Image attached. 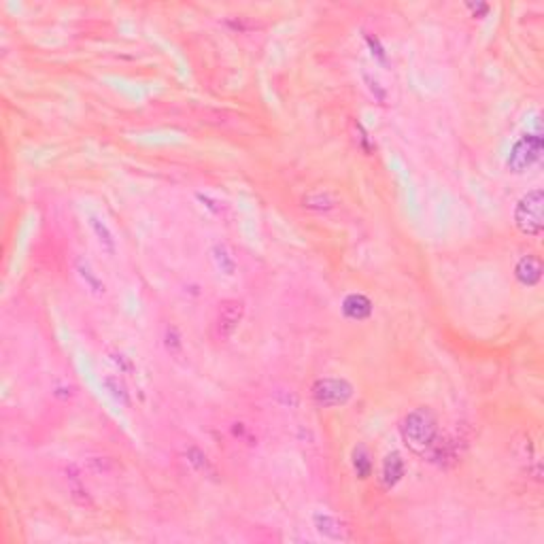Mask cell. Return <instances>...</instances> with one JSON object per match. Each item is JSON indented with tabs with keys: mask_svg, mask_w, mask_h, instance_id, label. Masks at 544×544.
I'll return each instance as SVG.
<instances>
[{
	"mask_svg": "<svg viewBox=\"0 0 544 544\" xmlns=\"http://www.w3.org/2000/svg\"><path fill=\"white\" fill-rule=\"evenodd\" d=\"M400 431H402L406 447L412 453L427 457V460L442 438L440 429H438V421L429 408H417V410L408 412L400 425Z\"/></svg>",
	"mask_w": 544,
	"mask_h": 544,
	"instance_id": "1",
	"label": "cell"
},
{
	"mask_svg": "<svg viewBox=\"0 0 544 544\" xmlns=\"http://www.w3.org/2000/svg\"><path fill=\"white\" fill-rule=\"evenodd\" d=\"M515 224L517 228L528 236H540L542 234V189L536 187L528 191L523 198L517 202L515 209Z\"/></svg>",
	"mask_w": 544,
	"mask_h": 544,
	"instance_id": "2",
	"label": "cell"
},
{
	"mask_svg": "<svg viewBox=\"0 0 544 544\" xmlns=\"http://www.w3.org/2000/svg\"><path fill=\"white\" fill-rule=\"evenodd\" d=\"M311 394H313V400L323 406V408H328V406H342L351 400L353 396V385L351 383H346L344 379H319L313 389H311Z\"/></svg>",
	"mask_w": 544,
	"mask_h": 544,
	"instance_id": "3",
	"label": "cell"
},
{
	"mask_svg": "<svg viewBox=\"0 0 544 544\" xmlns=\"http://www.w3.org/2000/svg\"><path fill=\"white\" fill-rule=\"evenodd\" d=\"M540 154H542L540 134H525L512 145L506 164L512 172H523L540 160Z\"/></svg>",
	"mask_w": 544,
	"mask_h": 544,
	"instance_id": "4",
	"label": "cell"
},
{
	"mask_svg": "<svg viewBox=\"0 0 544 544\" xmlns=\"http://www.w3.org/2000/svg\"><path fill=\"white\" fill-rule=\"evenodd\" d=\"M245 315V304L238 300H226L220 304V311H217L215 323H213V332L215 338L220 342H226L232 338V334L236 332V328L241 325Z\"/></svg>",
	"mask_w": 544,
	"mask_h": 544,
	"instance_id": "5",
	"label": "cell"
},
{
	"mask_svg": "<svg viewBox=\"0 0 544 544\" xmlns=\"http://www.w3.org/2000/svg\"><path fill=\"white\" fill-rule=\"evenodd\" d=\"M406 472V464L402 460V455L400 453H389L385 460H383V468H381V483L385 489H391V487H396L400 481H402V476Z\"/></svg>",
	"mask_w": 544,
	"mask_h": 544,
	"instance_id": "6",
	"label": "cell"
},
{
	"mask_svg": "<svg viewBox=\"0 0 544 544\" xmlns=\"http://www.w3.org/2000/svg\"><path fill=\"white\" fill-rule=\"evenodd\" d=\"M515 276L519 279L521 285H536L542 279V262L536 255H523L515 266Z\"/></svg>",
	"mask_w": 544,
	"mask_h": 544,
	"instance_id": "7",
	"label": "cell"
},
{
	"mask_svg": "<svg viewBox=\"0 0 544 544\" xmlns=\"http://www.w3.org/2000/svg\"><path fill=\"white\" fill-rule=\"evenodd\" d=\"M88 224H90V228H92V232H94V236H96L98 245L102 247V251L108 253V255H115V251H117V241H115V236H113L111 228H108V226L104 224L102 217L90 213V215H88Z\"/></svg>",
	"mask_w": 544,
	"mask_h": 544,
	"instance_id": "8",
	"label": "cell"
},
{
	"mask_svg": "<svg viewBox=\"0 0 544 544\" xmlns=\"http://www.w3.org/2000/svg\"><path fill=\"white\" fill-rule=\"evenodd\" d=\"M313 525L315 530L325 536V538H330V540H342L344 534H342V523L330 512H315L313 515Z\"/></svg>",
	"mask_w": 544,
	"mask_h": 544,
	"instance_id": "9",
	"label": "cell"
},
{
	"mask_svg": "<svg viewBox=\"0 0 544 544\" xmlns=\"http://www.w3.org/2000/svg\"><path fill=\"white\" fill-rule=\"evenodd\" d=\"M77 274H79V279L85 283V289H88L90 294H94V296H104V292H106L104 283H102V279L96 274V270L92 268V264L88 262V259H83V257L77 259Z\"/></svg>",
	"mask_w": 544,
	"mask_h": 544,
	"instance_id": "10",
	"label": "cell"
},
{
	"mask_svg": "<svg viewBox=\"0 0 544 544\" xmlns=\"http://www.w3.org/2000/svg\"><path fill=\"white\" fill-rule=\"evenodd\" d=\"M342 311L349 319L362 321V319L370 317V313H372V304H370V300L366 296H362V294H351V296L344 298Z\"/></svg>",
	"mask_w": 544,
	"mask_h": 544,
	"instance_id": "11",
	"label": "cell"
},
{
	"mask_svg": "<svg viewBox=\"0 0 544 544\" xmlns=\"http://www.w3.org/2000/svg\"><path fill=\"white\" fill-rule=\"evenodd\" d=\"M211 255H213V262H215V266H217V270H220V272H224L228 276H232L236 272V259H234V255L230 253V249L226 245H215L211 249Z\"/></svg>",
	"mask_w": 544,
	"mask_h": 544,
	"instance_id": "12",
	"label": "cell"
},
{
	"mask_svg": "<svg viewBox=\"0 0 544 544\" xmlns=\"http://www.w3.org/2000/svg\"><path fill=\"white\" fill-rule=\"evenodd\" d=\"M102 385H104V389L108 391V396L111 398H115L119 404H123V406H130V394H128V387H126V383L119 379V377H115V375H108V377H104L102 379Z\"/></svg>",
	"mask_w": 544,
	"mask_h": 544,
	"instance_id": "13",
	"label": "cell"
},
{
	"mask_svg": "<svg viewBox=\"0 0 544 544\" xmlns=\"http://www.w3.org/2000/svg\"><path fill=\"white\" fill-rule=\"evenodd\" d=\"M304 209H311V211H330L334 209V200L330 198L328 193H323V191H313L309 196H304V200H302Z\"/></svg>",
	"mask_w": 544,
	"mask_h": 544,
	"instance_id": "14",
	"label": "cell"
},
{
	"mask_svg": "<svg viewBox=\"0 0 544 544\" xmlns=\"http://www.w3.org/2000/svg\"><path fill=\"white\" fill-rule=\"evenodd\" d=\"M187 462H189L196 470H198L200 474H213L211 460L206 457V453H202L200 449L189 447V449H187Z\"/></svg>",
	"mask_w": 544,
	"mask_h": 544,
	"instance_id": "15",
	"label": "cell"
},
{
	"mask_svg": "<svg viewBox=\"0 0 544 544\" xmlns=\"http://www.w3.org/2000/svg\"><path fill=\"white\" fill-rule=\"evenodd\" d=\"M353 468L359 478H368L370 472H372V462H370V455L364 447H357L353 451Z\"/></svg>",
	"mask_w": 544,
	"mask_h": 544,
	"instance_id": "16",
	"label": "cell"
},
{
	"mask_svg": "<svg viewBox=\"0 0 544 544\" xmlns=\"http://www.w3.org/2000/svg\"><path fill=\"white\" fill-rule=\"evenodd\" d=\"M362 79H364V83H366V88H368V92L372 94L379 102H385L387 100V90L383 88L381 85V81L372 75V73H368V71H362Z\"/></svg>",
	"mask_w": 544,
	"mask_h": 544,
	"instance_id": "17",
	"label": "cell"
},
{
	"mask_svg": "<svg viewBox=\"0 0 544 544\" xmlns=\"http://www.w3.org/2000/svg\"><path fill=\"white\" fill-rule=\"evenodd\" d=\"M164 342H166V349L172 353V355H179L181 349H183V342H181V334L177 332V328H166V336H164Z\"/></svg>",
	"mask_w": 544,
	"mask_h": 544,
	"instance_id": "18",
	"label": "cell"
},
{
	"mask_svg": "<svg viewBox=\"0 0 544 544\" xmlns=\"http://www.w3.org/2000/svg\"><path fill=\"white\" fill-rule=\"evenodd\" d=\"M111 359L119 366V372H123V375L132 372V370H134L132 362H130V359H128L123 353H119V351H113V353H111Z\"/></svg>",
	"mask_w": 544,
	"mask_h": 544,
	"instance_id": "19",
	"label": "cell"
},
{
	"mask_svg": "<svg viewBox=\"0 0 544 544\" xmlns=\"http://www.w3.org/2000/svg\"><path fill=\"white\" fill-rule=\"evenodd\" d=\"M90 466H92L94 472H108V470H113L111 460H106V457H92Z\"/></svg>",
	"mask_w": 544,
	"mask_h": 544,
	"instance_id": "20",
	"label": "cell"
},
{
	"mask_svg": "<svg viewBox=\"0 0 544 544\" xmlns=\"http://www.w3.org/2000/svg\"><path fill=\"white\" fill-rule=\"evenodd\" d=\"M366 40H368V45H370V49H372V56H377L381 62H385V49L381 47V43H379V38L377 36H366Z\"/></svg>",
	"mask_w": 544,
	"mask_h": 544,
	"instance_id": "21",
	"label": "cell"
},
{
	"mask_svg": "<svg viewBox=\"0 0 544 544\" xmlns=\"http://www.w3.org/2000/svg\"><path fill=\"white\" fill-rule=\"evenodd\" d=\"M355 130H357V137H359V147L366 151V154H370V151H372V145H370L368 132L364 130V126H362V123H355Z\"/></svg>",
	"mask_w": 544,
	"mask_h": 544,
	"instance_id": "22",
	"label": "cell"
}]
</instances>
